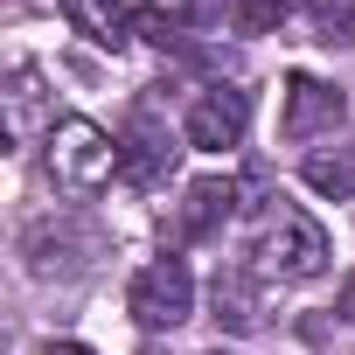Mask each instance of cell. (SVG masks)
Here are the masks:
<instances>
[{
	"mask_svg": "<svg viewBox=\"0 0 355 355\" xmlns=\"http://www.w3.org/2000/svg\"><path fill=\"white\" fill-rule=\"evenodd\" d=\"M306 189L327 196V202H348L355 196V146H334V153H306Z\"/></svg>",
	"mask_w": 355,
	"mask_h": 355,
	"instance_id": "obj_11",
	"label": "cell"
},
{
	"mask_svg": "<svg viewBox=\"0 0 355 355\" xmlns=\"http://www.w3.org/2000/svg\"><path fill=\"white\" fill-rule=\"evenodd\" d=\"M216 355H223V348H216Z\"/></svg>",
	"mask_w": 355,
	"mask_h": 355,
	"instance_id": "obj_18",
	"label": "cell"
},
{
	"mask_svg": "<svg viewBox=\"0 0 355 355\" xmlns=\"http://www.w3.org/2000/svg\"><path fill=\"white\" fill-rule=\"evenodd\" d=\"M306 21L320 42H355V0H306Z\"/></svg>",
	"mask_w": 355,
	"mask_h": 355,
	"instance_id": "obj_13",
	"label": "cell"
},
{
	"mask_svg": "<svg viewBox=\"0 0 355 355\" xmlns=\"http://www.w3.org/2000/svg\"><path fill=\"white\" fill-rule=\"evenodd\" d=\"M334 313H341V320H348V327H355V272H348V279H341V293H334Z\"/></svg>",
	"mask_w": 355,
	"mask_h": 355,
	"instance_id": "obj_15",
	"label": "cell"
},
{
	"mask_svg": "<svg viewBox=\"0 0 355 355\" xmlns=\"http://www.w3.org/2000/svg\"><path fill=\"white\" fill-rule=\"evenodd\" d=\"M119 146H125L119 182H132V189H153L160 174L174 167V153H182V146H174V139L160 132V119H153V112H132V125L119 132Z\"/></svg>",
	"mask_w": 355,
	"mask_h": 355,
	"instance_id": "obj_8",
	"label": "cell"
},
{
	"mask_svg": "<svg viewBox=\"0 0 355 355\" xmlns=\"http://www.w3.org/2000/svg\"><path fill=\"white\" fill-rule=\"evenodd\" d=\"M244 125H251V91H237V84H209L196 105H189V146H202V153H223V146H237L244 139Z\"/></svg>",
	"mask_w": 355,
	"mask_h": 355,
	"instance_id": "obj_4",
	"label": "cell"
},
{
	"mask_svg": "<svg viewBox=\"0 0 355 355\" xmlns=\"http://www.w3.org/2000/svg\"><path fill=\"white\" fill-rule=\"evenodd\" d=\"M132 35L146 42V49H189V28H182V15H167V8H132Z\"/></svg>",
	"mask_w": 355,
	"mask_h": 355,
	"instance_id": "obj_12",
	"label": "cell"
},
{
	"mask_svg": "<svg viewBox=\"0 0 355 355\" xmlns=\"http://www.w3.org/2000/svg\"><path fill=\"white\" fill-rule=\"evenodd\" d=\"M63 21L91 49H125V35H132V15L119 8V0H63Z\"/></svg>",
	"mask_w": 355,
	"mask_h": 355,
	"instance_id": "obj_10",
	"label": "cell"
},
{
	"mask_svg": "<svg viewBox=\"0 0 355 355\" xmlns=\"http://www.w3.org/2000/svg\"><path fill=\"white\" fill-rule=\"evenodd\" d=\"M341 119H348V98H341L334 84H320V77H306V70L286 77V112H279V132H286V139H320V132H334Z\"/></svg>",
	"mask_w": 355,
	"mask_h": 355,
	"instance_id": "obj_5",
	"label": "cell"
},
{
	"mask_svg": "<svg viewBox=\"0 0 355 355\" xmlns=\"http://www.w3.org/2000/svg\"><path fill=\"white\" fill-rule=\"evenodd\" d=\"M189 8H196V21H216V8H223V0H189Z\"/></svg>",
	"mask_w": 355,
	"mask_h": 355,
	"instance_id": "obj_17",
	"label": "cell"
},
{
	"mask_svg": "<svg viewBox=\"0 0 355 355\" xmlns=\"http://www.w3.org/2000/svg\"><path fill=\"white\" fill-rule=\"evenodd\" d=\"M209 306H216V327H230V334H258L265 327V293H258L251 272H216Z\"/></svg>",
	"mask_w": 355,
	"mask_h": 355,
	"instance_id": "obj_9",
	"label": "cell"
},
{
	"mask_svg": "<svg viewBox=\"0 0 355 355\" xmlns=\"http://www.w3.org/2000/svg\"><path fill=\"white\" fill-rule=\"evenodd\" d=\"M230 209H237V182L230 174H209V182H189V196H182V209H174V251L182 244H202V237H216L223 223H230Z\"/></svg>",
	"mask_w": 355,
	"mask_h": 355,
	"instance_id": "obj_7",
	"label": "cell"
},
{
	"mask_svg": "<svg viewBox=\"0 0 355 355\" xmlns=\"http://www.w3.org/2000/svg\"><path fill=\"white\" fill-rule=\"evenodd\" d=\"M125 306H132L139 327H182V320L196 313V279H189V265L174 258V251L153 258V265H139L132 286H125Z\"/></svg>",
	"mask_w": 355,
	"mask_h": 355,
	"instance_id": "obj_3",
	"label": "cell"
},
{
	"mask_svg": "<svg viewBox=\"0 0 355 355\" xmlns=\"http://www.w3.org/2000/svg\"><path fill=\"white\" fill-rule=\"evenodd\" d=\"M230 21H237L244 35H272V28L286 21V0H230Z\"/></svg>",
	"mask_w": 355,
	"mask_h": 355,
	"instance_id": "obj_14",
	"label": "cell"
},
{
	"mask_svg": "<svg viewBox=\"0 0 355 355\" xmlns=\"http://www.w3.org/2000/svg\"><path fill=\"white\" fill-rule=\"evenodd\" d=\"M0 105H8V139H21V146L56 132V91L42 84L35 63H15V77H8V91H0Z\"/></svg>",
	"mask_w": 355,
	"mask_h": 355,
	"instance_id": "obj_6",
	"label": "cell"
},
{
	"mask_svg": "<svg viewBox=\"0 0 355 355\" xmlns=\"http://www.w3.org/2000/svg\"><path fill=\"white\" fill-rule=\"evenodd\" d=\"M327 230L306 216V209H286V202H272L265 216H258V230H251V272L258 279H279V286H306V279H320L327 272Z\"/></svg>",
	"mask_w": 355,
	"mask_h": 355,
	"instance_id": "obj_1",
	"label": "cell"
},
{
	"mask_svg": "<svg viewBox=\"0 0 355 355\" xmlns=\"http://www.w3.org/2000/svg\"><path fill=\"white\" fill-rule=\"evenodd\" d=\"M42 160H49V182L63 196H98L112 174L125 167V146L98 119H56V132L42 139Z\"/></svg>",
	"mask_w": 355,
	"mask_h": 355,
	"instance_id": "obj_2",
	"label": "cell"
},
{
	"mask_svg": "<svg viewBox=\"0 0 355 355\" xmlns=\"http://www.w3.org/2000/svg\"><path fill=\"white\" fill-rule=\"evenodd\" d=\"M42 355H91V348H84V341H49Z\"/></svg>",
	"mask_w": 355,
	"mask_h": 355,
	"instance_id": "obj_16",
	"label": "cell"
}]
</instances>
